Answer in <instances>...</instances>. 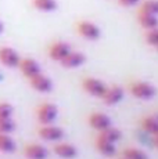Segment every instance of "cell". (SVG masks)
Listing matches in <instances>:
<instances>
[{"label":"cell","mask_w":158,"mask_h":159,"mask_svg":"<svg viewBox=\"0 0 158 159\" xmlns=\"http://www.w3.org/2000/svg\"><path fill=\"white\" fill-rule=\"evenodd\" d=\"M132 96L139 100H151L156 96V87L147 82H133L129 87Z\"/></svg>","instance_id":"1"},{"label":"cell","mask_w":158,"mask_h":159,"mask_svg":"<svg viewBox=\"0 0 158 159\" xmlns=\"http://www.w3.org/2000/svg\"><path fill=\"white\" fill-rule=\"evenodd\" d=\"M77 30L82 38L87 39V40H97L101 36L100 28L90 21H79L77 24Z\"/></svg>","instance_id":"2"},{"label":"cell","mask_w":158,"mask_h":159,"mask_svg":"<svg viewBox=\"0 0 158 159\" xmlns=\"http://www.w3.org/2000/svg\"><path fill=\"white\" fill-rule=\"evenodd\" d=\"M57 115H58V109L51 102L42 104L38 109V120L40 122L42 125H51L56 120Z\"/></svg>","instance_id":"3"},{"label":"cell","mask_w":158,"mask_h":159,"mask_svg":"<svg viewBox=\"0 0 158 159\" xmlns=\"http://www.w3.org/2000/svg\"><path fill=\"white\" fill-rule=\"evenodd\" d=\"M82 87H83V90L86 91V93H89L90 96L100 97V98H101V96L104 94L105 89H107V86H105L101 80H99V79H96V78H85L83 80H82Z\"/></svg>","instance_id":"4"},{"label":"cell","mask_w":158,"mask_h":159,"mask_svg":"<svg viewBox=\"0 0 158 159\" xmlns=\"http://www.w3.org/2000/svg\"><path fill=\"white\" fill-rule=\"evenodd\" d=\"M38 134L40 139L47 140V141H58L64 137V130L53 125H42L38 129Z\"/></svg>","instance_id":"5"},{"label":"cell","mask_w":158,"mask_h":159,"mask_svg":"<svg viewBox=\"0 0 158 159\" xmlns=\"http://www.w3.org/2000/svg\"><path fill=\"white\" fill-rule=\"evenodd\" d=\"M20 60L21 58L14 48L7 47V46L0 47V62L4 66H7V68H16V66H18V64H20Z\"/></svg>","instance_id":"6"},{"label":"cell","mask_w":158,"mask_h":159,"mask_svg":"<svg viewBox=\"0 0 158 159\" xmlns=\"http://www.w3.org/2000/svg\"><path fill=\"white\" fill-rule=\"evenodd\" d=\"M69 51H71V46L68 43H65V42H56L49 48V56H50V58L53 61L60 62Z\"/></svg>","instance_id":"7"},{"label":"cell","mask_w":158,"mask_h":159,"mask_svg":"<svg viewBox=\"0 0 158 159\" xmlns=\"http://www.w3.org/2000/svg\"><path fill=\"white\" fill-rule=\"evenodd\" d=\"M29 83H31L32 89H35L39 93H49L51 90V87H53L51 80L47 76L42 75V73H38V75L29 78Z\"/></svg>","instance_id":"8"},{"label":"cell","mask_w":158,"mask_h":159,"mask_svg":"<svg viewBox=\"0 0 158 159\" xmlns=\"http://www.w3.org/2000/svg\"><path fill=\"white\" fill-rule=\"evenodd\" d=\"M86 61V57L85 54L79 53V51H69L65 57L60 61V64L64 66V68H78L82 64Z\"/></svg>","instance_id":"9"},{"label":"cell","mask_w":158,"mask_h":159,"mask_svg":"<svg viewBox=\"0 0 158 159\" xmlns=\"http://www.w3.org/2000/svg\"><path fill=\"white\" fill-rule=\"evenodd\" d=\"M18 66H20L21 72L24 73V76L28 79L32 78V76H35V75H38V73H40V66H39V64L36 62L35 60H32V58L20 60Z\"/></svg>","instance_id":"10"},{"label":"cell","mask_w":158,"mask_h":159,"mask_svg":"<svg viewBox=\"0 0 158 159\" xmlns=\"http://www.w3.org/2000/svg\"><path fill=\"white\" fill-rule=\"evenodd\" d=\"M103 101L107 105H115L123 98V90L119 86H112L110 89H105L104 94L101 96Z\"/></svg>","instance_id":"11"},{"label":"cell","mask_w":158,"mask_h":159,"mask_svg":"<svg viewBox=\"0 0 158 159\" xmlns=\"http://www.w3.org/2000/svg\"><path fill=\"white\" fill-rule=\"evenodd\" d=\"M24 155L28 159H47L49 151L40 144H29L24 148Z\"/></svg>","instance_id":"12"},{"label":"cell","mask_w":158,"mask_h":159,"mask_svg":"<svg viewBox=\"0 0 158 159\" xmlns=\"http://www.w3.org/2000/svg\"><path fill=\"white\" fill-rule=\"evenodd\" d=\"M89 125L93 127V129L101 131V130L107 129L108 126H111V119L105 114L95 112V114H92L89 116Z\"/></svg>","instance_id":"13"},{"label":"cell","mask_w":158,"mask_h":159,"mask_svg":"<svg viewBox=\"0 0 158 159\" xmlns=\"http://www.w3.org/2000/svg\"><path fill=\"white\" fill-rule=\"evenodd\" d=\"M53 151L54 154L63 159H74L78 155V149L68 143H58L57 145H54Z\"/></svg>","instance_id":"14"},{"label":"cell","mask_w":158,"mask_h":159,"mask_svg":"<svg viewBox=\"0 0 158 159\" xmlns=\"http://www.w3.org/2000/svg\"><path fill=\"white\" fill-rule=\"evenodd\" d=\"M96 148L99 149L100 154H103L104 157H114L117 148H115V143H111L108 140H105L104 137L99 136L96 140Z\"/></svg>","instance_id":"15"},{"label":"cell","mask_w":158,"mask_h":159,"mask_svg":"<svg viewBox=\"0 0 158 159\" xmlns=\"http://www.w3.org/2000/svg\"><path fill=\"white\" fill-rule=\"evenodd\" d=\"M137 21L140 24V26L143 29H156L158 26V18L154 14H144V13H139L137 14Z\"/></svg>","instance_id":"16"},{"label":"cell","mask_w":158,"mask_h":159,"mask_svg":"<svg viewBox=\"0 0 158 159\" xmlns=\"http://www.w3.org/2000/svg\"><path fill=\"white\" fill-rule=\"evenodd\" d=\"M32 6L39 11L50 13V11L57 10L58 3H57L56 0H32Z\"/></svg>","instance_id":"17"},{"label":"cell","mask_w":158,"mask_h":159,"mask_svg":"<svg viewBox=\"0 0 158 159\" xmlns=\"http://www.w3.org/2000/svg\"><path fill=\"white\" fill-rule=\"evenodd\" d=\"M142 129L151 136H157L158 133V120L156 116H146L142 120Z\"/></svg>","instance_id":"18"},{"label":"cell","mask_w":158,"mask_h":159,"mask_svg":"<svg viewBox=\"0 0 158 159\" xmlns=\"http://www.w3.org/2000/svg\"><path fill=\"white\" fill-rule=\"evenodd\" d=\"M0 151L4 154H11L16 151V143L8 134L0 133Z\"/></svg>","instance_id":"19"},{"label":"cell","mask_w":158,"mask_h":159,"mask_svg":"<svg viewBox=\"0 0 158 159\" xmlns=\"http://www.w3.org/2000/svg\"><path fill=\"white\" fill-rule=\"evenodd\" d=\"M100 136L104 137L105 140H108V141H111V143H117L121 140L122 134H121L119 129H117V127H114V126H108L107 129L100 131Z\"/></svg>","instance_id":"20"},{"label":"cell","mask_w":158,"mask_h":159,"mask_svg":"<svg viewBox=\"0 0 158 159\" xmlns=\"http://www.w3.org/2000/svg\"><path fill=\"white\" fill-rule=\"evenodd\" d=\"M122 157L125 159H148L146 152H143L142 149H139V148H135V147L125 148L122 152Z\"/></svg>","instance_id":"21"},{"label":"cell","mask_w":158,"mask_h":159,"mask_svg":"<svg viewBox=\"0 0 158 159\" xmlns=\"http://www.w3.org/2000/svg\"><path fill=\"white\" fill-rule=\"evenodd\" d=\"M139 13H144V14H158V3L156 0H146L142 3L140 8H139Z\"/></svg>","instance_id":"22"},{"label":"cell","mask_w":158,"mask_h":159,"mask_svg":"<svg viewBox=\"0 0 158 159\" xmlns=\"http://www.w3.org/2000/svg\"><path fill=\"white\" fill-rule=\"evenodd\" d=\"M16 129V123L11 118H2L0 119V133L3 134H10L11 131Z\"/></svg>","instance_id":"23"},{"label":"cell","mask_w":158,"mask_h":159,"mask_svg":"<svg viewBox=\"0 0 158 159\" xmlns=\"http://www.w3.org/2000/svg\"><path fill=\"white\" fill-rule=\"evenodd\" d=\"M144 40L146 43L151 47H156L158 44V32H157V28L156 29H147L144 33Z\"/></svg>","instance_id":"24"},{"label":"cell","mask_w":158,"mask_h":159,"mask_svg":"<svg viewBox=\"0 0 158 159\" xmlns=\"http://www.w3.org/2000/svg\"><path fill=\"white\" fill-rule=\"evenodd\" d=\"M13 115V107L8 102H0V119L2 118H11Z\"/></svg>","instance_id":"25"},{"label":"cell","mask_w":158,"mask_h":159,"mask_svg":"<svg viewBox=\"0 0 158 159\" xmlns=\"http://www.w3.org/2000/svg\"><path fill=\"white\" fill-rule=\"evenodd\" d=\"M139 2H140V0H118V3H119L121 6H123V7H133V6H136Z\"/></svg>","instance_id":"26"},{"label":"cell","mask_w":158,"mask_h":159,"mask_svg":"<svg viewBox=\"0 0 158 159\" xmlns=\"http://www.w3.org/2000/svg\"><path fill=\"white\" fill-rule=\"evenodd\" d=\"M3 29H4V25H3V22H2V21H0V33L3 32Z\"/></svg>","instance_id":"27"},{"label":"cell","mask_w":158,"mask_h":159,"mask_svg":"<svg viewBox=\"0 0 158 159\" xmlns=\"http://www.w3.org/2000/svg\"><path fill=\"white\" fill-rule=\"evenodd\" d=\"M0 79H2V75H0Z\"/></svg>","instance_id":"28"},{"label":"cell","mask_w":158,"mask_h":159,"mask_svg":"<svg viewBox=\"0 0 158 159\" xmlns=\"http://www.w3.org/2000/svg\"><path fill=\"white\" fill-rule=\"evenodd\" d=\"M122 159H125V158H122Z\"/></svg>","instance_id":"29"}]
</instances>
